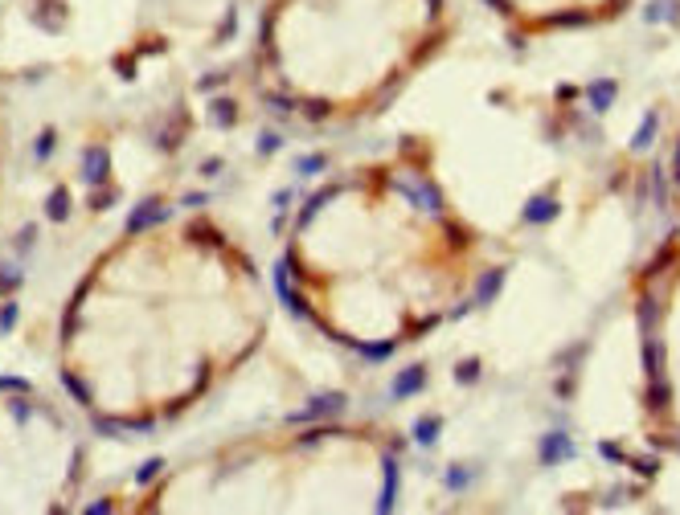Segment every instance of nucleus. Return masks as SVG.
<instances>
[{
    "label": "nucleus",
    "instance_id": "nucleus-1",
    "mask_svg": "<svg viewBox=\"0 0 680 515\" xmlns=\"http://www.w3.org/2000/svg\"><path fill=\"white\" fill-rule=\"evenodd\" d=\"M267 282L205 217L156 221L94 262L62 323L70 388L103 422L152 426L234 377L267 340Z\"/></svg>",
    "mask_w": 680,
    "mask_h": 515
},
{
    "label": "nucleus",
    "instance_id": "nucleus-2",
    "mask_svg": "<svg viewBox=\"0 0 680 515\" xmlns=\"http://www.w3.org/2000/svg\"><path fill=\"white\" fill-rule=\"evenodd\" d=\"M283 282L324 340L385 356L435 332L476 282V242L414 156L361 160L299 205Z\"/></svg>",
    "mask_w": 680,
    "mask_h": 515
},
{
    "label": "nucleus",
    "instance_id": "nucleus-3",
    "mask_svg": "<svg viewBox=\"0 0 680 515\" xmlns=\"http://www.w3.org/2000/svg\"><path fill=\"white\" fill-rule=\"evenodd\" d=\"M447 37V0H267L259 90L279 111L349 127L385 111Z\"/></svg>",
    "mask_w": 680,
    "mask_h": 515
},
{
    "label": "nucleus",
    "instance_id": "nucleus-4",
    "mask_svg": "<svg viewBox=\"0 0 680 515\" xmlns=\"http://www.w3.org/2000/svg\"><path fill=\"white\" fill-rule=\"evenodd\" d=\"M398 442L353 417H320L222 442L164 474L148 512L373 515L398 491Z\"/></svg>",
    "mask_w": 680,
    "mask_h": 515
},
{
    "label": "nucleus",
    "instance_id": "nucleus-5",
    "mask_svg": "<svg viewBox=\"0 0 680 515\" xmlns=\"http://www.w3.org/2000/svg\"><path fill=\"white\" fill-rule=\"evenodd\" d=\"M78 462V437L53 405L25 388L0 392V512L66 507Z\"/></svg>",
    "mask_w": 680,
    "mask_h": 515
},
{
    "label": "nucleus",
    "instance_id": "nucleus-6",
    "mask_svg": "<svg viewBox=\"0 0 680 515\" xmlns=\"http://www.w3.org/2000/svg\"><path fill=\"white\" fill-rule=\"evenodd\" d=\"M652 397L660 413L680 429V278L660 302H652Z\"/></svg>",
    "mask_w": 680,
    "mask_h": 515
},
{
    "label": "nucleus",
    "instance_id": "nucleus-7",
    "mask_svg": "<svg viewBox=\"0 0 680 515\" xmlns=\"http://www.w3.org/2000/svg\"><path fill=\"white\" fill-rule=\"evenodd\" d=\"M500 12L525 21V25H566V21H590L611 12L619 0H492Z\"/></svg>",
    "mask_w": 680,
    "mask_h": 515
}]
</instances>
